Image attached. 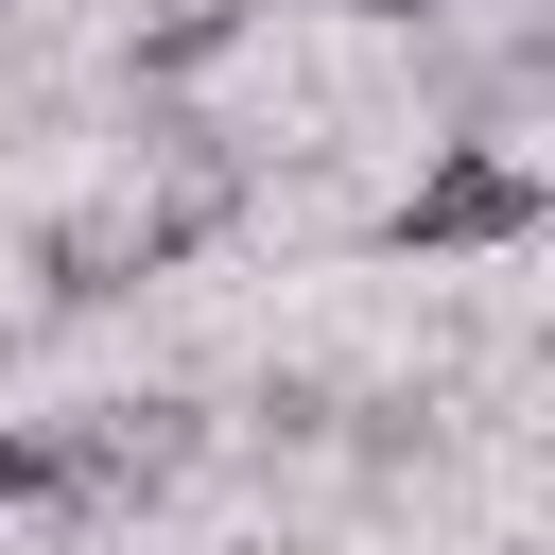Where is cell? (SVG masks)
<instances>
[{
  "instance_id": "cell-1",
  "label": "cell",
  "mask_w": 555,
  "mask_h": 555,
  "mask_svg": "<svg viewBox=\"0 0 555 555\" xmlns=\"http://www.w3.org/2000/svg\"><path fill=\"white\" fill-rule=\"evenodd\" d=\"M538 156L520 139H451V156H416V191H399V243L416 260H503V243H538Z\"/></svg>"
},
{
  "instance_id": "cell-2",
  "label": "cell",
  "mask_w": 555,
  "mask_h": 555,
  "mask_svg": "<svg viewBox=\"0 0 555 555\" xmlns=\"http://www.w3.org/2000/svg\"><path fill=\"white\" fill-rule=\"evenodd\" d=\"M52 486H69V434H0V520L52 503Z\"/></svg>"
},
{
  "instance_id": "cell-3",
  "label": "cell",
  "mask_w": 555,
  "mask_h": 555,
  "mask_svg": "<svg viewBox=\"0 0 555 555\" xmlns=\"http://www.w3.org/2000/svg\"><path fill=\"white\" fill-rule=\"evenodd\" d=\"M347 17H434V0H347Z\"/></svg>"
}]
</instances>
